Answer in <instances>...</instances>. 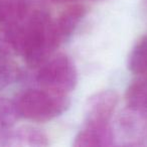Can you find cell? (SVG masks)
I'll return each instance as SVG.
<instances>
[{"label": "cell", "mask_w": 147, "mask_h": 147, "mask_svg": "<svg viewBox=\"0 0 147 147\" xmlns=\"http://www.w3.org/2000/svg\"><path fill=\"white\" fill-rule=\"evenodd\" d=\"M8 23L15 55L23 57L29 67H38L59 47L49 13L37 10L25 21Z\"/></svg>", "instance_id": "1"}, {"label": "cell", "mask_w": 147, "mask_h": 147, "mask_svg": "<svg viewBox=\"0 0 147 147\" xmlns=\"http://www.w3.org/2000/svg\"><path fill=\"white\" fill-rule=\"evenodd\" d=\"M19 117L34 122H47L63 115L69 107V99L43 89H29L14 101Z\"/></svg>", "instance_id": "2"}, {"label": "cell", "mask_w": 147, "mask_h": 147, "mask_svg": "<svg viewBox=\"0 0 147 147\" xmlns=\"http://www.w3.org/2000/svg\"><path fill=\"white\" fill-rule=\"evenodd\" d=\"M36 81L41 89L67 96L78 83V71L69 57L63 53L49 57L39 65Z\"/></svg>", "instance_id": "3"}, {"label": "cell", "mask_w": 147, "mask_h": 147, "mask_svg": "<svg viewBox=\"0 0 147 147\" xmlns=\"http://www.w3.org/2000/svg\"><path fill=\"white\" fill-rule=\"evenodd\" d=\"M112 130L115 145L147 146V112L127 107L118 115Z\"/></svg>", "instance_id": "4"}, {"label": "cell", "mask_w": 147, "mask_h": 147, "mask_svg": "<svg viewBox=\"0 0 147 147\" xmlns=\"http://www.w3.org/2000/svg\"><path fill=\"white\" fill-rule=\"evenodd\" d=\"M118 103L119 96L113 90H103L93 94L85 106L84 124H109Z\"/></svg>", "instance_id": "5"}, {"label": "cell", "mask_w": 147, "mask_h": 147, "mask_svg": "<svg viewBox=\"0 0 147 147\" xmlns=\"http://www.w3.org/2000/svg\"><path fill=\"white\" fill-rule=\"evenodd\" d=\"M75 147H108L115 145L114 133L110 124H84L74 138Z\"/></svg>", "instance_id": "6"}, {"label": "cell", "mask_w": 147, "mask_h": 147, "mask_svg": "<svg viewBox=\"0 0 147 147\" xmlns=\"http://www.w3.org/2000/svg\"><path fill=\"white\" fill-rule=\"evenodd\" d=\"M47 145L49 138L47 134L32 126L12 128L0 143V146L9 147H43Z\"/></svg>", "instance_id": "7"}, {"label": "cell", "mask_w": 147, "mask_h": 147, "mask_svg": "<svg viewBox=\"0 0 147 147\" xmlns=\"http://www.w3.org/2000/svg\"><path fill=\"white\" fill-rule=\"evenodd\" d=\"M86 13V7L76 4L65 9L59 18L53 21V28L59 45L67 41L73 35L79 24L82 22Z\"/></svg>", "instance_id": "8"}, {"label": "cell", "mask_w": 147, "mask_h": 147, "mask_svg": "<svg viewBox=\"0 0 147 147\" xmlns=\"http://www.w3.org/2000/svg\"><path fill=\"white\" fill-rule=\"evenodd\" d=\"M125 100L128 108L147 112V77L137 79L129 85Z\"/></svg>", "instance_id": "9"}, {"label": "cell", "mask_w": 147, "mask_h": 147, "mask_svg": "<svg viewBox=\"0 0 147 147\" xmlns=\"http://www.w3.org/2000/svg\"><path fill=\"white\" fill-rule=\"evenodd\" d=\"M27 0H0V23L19 22L26 16Z\"/></svg>", "instance_id": "10"}, {"label": "cell", "mask_w": 147, "mask_h": 147, "mask_svg": "<svg viewBox=\"0 0 147 147\" xmlns=\"http://www.w3.org/2000/svg\"><path fill=\"white\" fill-rule=\"evenodd\" d=\"M128 69L135 75L147 74V35L140 38L128 57Z\"/></svg>", "instance_id": "11"}, {"label": "cell", "mask_w": 147, "mask_h": 147, "mask_svg": "<svg viewBox=\"0 0 147 147\" xmlns=\"http://www.w3.org/2000/svg\"><path fill=\"white\" fill-rule=\"evenodd\" d=\"M19 114L14 101L0 98V143L4 136L14 127Z\"/></svg>", "instance_id": "12"}, {"label": "cell", "mask_w": 147, "mask_h": 147, "mask_svg": "<svg viewBox=\"0 0 147 147\" xmlns=\"http://www.w3.org/2000/svg\"><path fill=\"white\" fill-rule=\"evenodd\" d=\"M18 78V69L12 61L0 55V91L6 88Z\"/></svg>", "instance_id": "13"}, {"label": "cell", "mask_w": 147, "mask_h": 147, "mask_svg": "<svg viewBox=\"0 0 147 147\" xmlns=\"http://www.w3.org/2000/svg\"><path fill=\"white\" fill-rule=\"evenodd\" d=\"M75 1H76V0H75Z\"/></svg>", "instance_id": "14"}]
</instances>
